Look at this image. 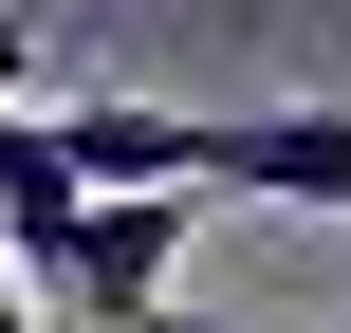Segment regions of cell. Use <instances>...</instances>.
Listing matches in <instances>:
<instances>
[{"label": "cell", "mask_w": 351, "mask_h": 333, "mask_svg": "<svg viewBox=\"0 0 351 333\" xmlns=\"http://www.w3.org/2000/svg\"><path fill=\"white\" fill-rule=\"evenodd\" d=\"M185 241H204V204H167V185H111L37 297H74L93 333H167V278H185Z\"/></svg>", "instance_id": "1"}, {"label": "cell", "mask_w": 351, "mask_h": 333, "mask_svg": "<svg viewBox=\"0 0 351 333\" xmlns=\"http://www.w3.org/2000/svg\"><path fill=\"white\" fill-rule=\"evenodd\" d=\"M0 333H37V297H19V278H0Z\"/></svg>", "instance_id": "2"}]
</instances>
